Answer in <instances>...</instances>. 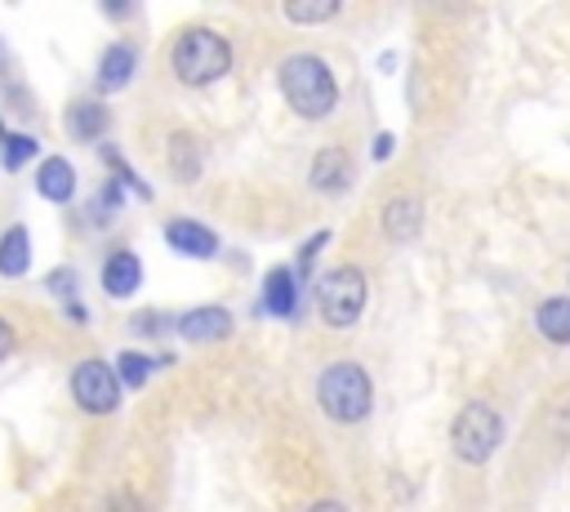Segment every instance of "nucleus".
Wrapping results in <instances>:
<instances>
[{"label": "nucleus", "instance_id": "15", "mask_svg": "<svg viewBox=\"0 0 570 512\" xmlns=\"http://www.w3.org/2000/svg\"><path fill=\"white\" fill-rule=\"evenodd\" d=\"M534 329L548 343H570V298H543L534 312Z\"/></svg>", "mask_w": 570, "mask_h": 512}, {"label": "nucleus", "instance_id": "17", "mask_svg": "<svg viewBox=\"0 0 570 512\" xmlns=\"http://www.w3.org/2000/svg\"><path fill=\"white\" fill-rule=\"evenodd\" d=\"M67 129H71L76 138L94 142V138L107 129V107H98V102H76V107L67 111Z\"/></svg>", "mask_w": 570, "mask_h": 512}, {"label": "nucleus", "instance_id": "9", "mask_svg": "<svg viewBox=\"0 0 570 512\" xmlns=\"http://www.w3.org/2000/svg\"><path fill=\"white\" fill-rule=\"evenodd\" d=\"M142 285V263L134 249H116L107 263H102V289L111 298H129L134 289Z\"/></svg>", "mask_w": 570, "mask_h": 512}, {"label": "nucleus", "instance_id": "25", "mask_svg": "<svg viewBox=\"0 0 570 512\" xmlns=\"http://www.w3.org/2000/svg\"><path fill=\"white\" fill-rule=\"evenodd\" d=\"M387 151H392V134H379V142H374V156H379V160H383V156H387Z\"/></svg>", "mask_w": 570, "mask_h": 512}, {"label": "nucleus", "instance_id": "23", "mask_svg": "<svg viewBox=\"0 0 570 512\" xmlns=\"http://www.w3.org/2000/svg\"><path fill=\"white\" fill-rule=\"evenodd\" d=\"M13 352V329H9V321H0V361Z\"/></svg>", "mask_w": 570, "mask_h": 512}, {"label": "nucleus", "instance_id": "16", "mask_svg": "<svg viewBox=\"0 0 570 512\" xmlns=\"http://www.w3.org/2000/svg\"><path fill=\"white\" fill-rule=\"evenodd\" d=\"M31 263V240H27V227H9L0 236V276H22Z\"/></svg>", "mask_w": 570, "mask_h": 512}, {"label": "nucleus", "instance_id": "13", "mask_svg": "<svg viewBox=\"0 0 570 512\" xmlns=\"http://www.w3.org/2000/svg\"><path fill=\"white\" fill-rule=\"evenodd\" d=\"M263 303L272 316H294V303H298V276L289 267H272L267 280H263Z\"/></svg>", "mask_w": 570, "mask_h": 512}, {"label": "nucleus", "instance_id": "10", "mask_svg": "<svg viewBox=\"0 0 570 512\" xmlns=\"http://www.w3.org/2000/svg\"><path fill=\"white\" fill-rule=\"evenodd\" d=\"M352 178V156L343 147H321L312 156V187L316 191H343Z\"/></svg>", "mask_w": 570, "mask_h": 512}, {"label": "nucleus", "instance_id": "14", "mask_svg": "<svg viewBox=\"0 0 570 512\" xmlns=\"http://www.w3.org/2000/svg\"><path fill=\"white\" fill-rule=\"evenodd\" d=\"M134 49L129 45H107V53H102V62H98V89H125L129 85V76H134Z\"/></svg>", "mask_w": 570, "mask_h": 512}, {"label": "nucleus", "instance_id": "4", "mask_svg": "<svg viewBox=\"0 0 570 512\" xmlns=\"http://www.w3.org/2000/svg\"><path fill=\"white\" fill-rule=\"evenodd\" d=\"M499 441H503V419H499V410L494 405H485V401H468L459 414H454V423H450V450L463 459V463H485L494 450H499Z\"/></svg>", "mask_w": 570, "mask_h": 512}, {"label": "nucleus", "instance_id": "21", "mask_svg": "<svg viewBox=\"0 0 570 512\" xmlns=\"http://www.w3.org/2000/svg\"><path fill=\"white\" fill-rule=\"evenodd\" d=\"M27 156H36V138H27V134H9V138H4V169H22Z\"/></svg>", "mask_w": 570, "mask_h": 512}, {"label": "nucleus", "instance_id": "6", "mask_svg": "<svg viewBox=\"0 0 570 512\" xmlns=\"http://www.w3.org/2000/svg\"><path fill=\"white\" fill-rule=\"evenodd\" d=\"M71 396L89 414H111L120 405V374L107 361H80L71 374Z\"/></svg>", "mask_w": 570, "mask_h": 512}, {"label": "nucleus", "instance_id": "26", "mask_svg": "<svg viewBox=\"0 0 570 512\" xmlns=\"http://www.w3.org/2000/svg\"><path fill=\"white\" fill-rule=\"evenodd\" d=\"M307 512H347V508H343V503H334V499H321V503H316V508H307Z\"/></svg>", "mask_w": 570, "mask_h": 512}, {"label": "nucleus", "instance_id": "27", "mask_svg": "<svg viewBox=\"0 0 570 512\" xmlns=\"http://www.w3.org/2000/svg\"><path fill=\"white\" fill-rule=\"evenodd\" d=\"M9 71V53H4V45H0V76Z\"/></svg>", "mask_w": 570, "mask_h": 512}, {"label": "nucleus", "instance_id": "2", "mask_svg": "<svg viewBox=\"0 0 570 512\" xmlns=\"http://www.w3.org/2000/svg\"><path fill=\"white\" fill-rule=\"evenodd\" d=\"M169 62H174V76L183 85H214L232 67V45L218 31H209V27H187L174 40Z\"/></svg>", "mask_w": 570, "mask_h": 512}, {"label": "nucleus", "instance_id": "12", "mask_svg": "<svg viewBox=\"0 0 570 512\" xmlns=\"http://www.w3.org/2000/svg\"><path fill=\"white\" fill-rule=\"evenodd\" d=\"M36 191H40L45 200H53V205L71 200V191H76V169H71V160L49 156V160L36 169Z\"/></svg>", "mask_w": 570, "mask_h": 512}, {"label": "nucleus", "instance_id": "22", "mask_svg": "<svg viewBox=\"0 0 570 512\" xmlns=\"http://www.w3.org/2000/svg\"><path fill=\"white\" fill-rule=\"evenodd\" d=\"M325 240H330V236H325V232H316V236L303 245V254H298V272H307V267H312V258H316V249H321Z\"/></svg>", "mask_w": 570, "mask_h": 512}, {"label": "nucleus", "instance_id": "7", "mask_svg": "<svg viewBox=\"0 0 570 512\" xmlns=\"http://www.w3.org/2000/svg\"><path fill=\"white\" fill-rule=\"evenodd\" d=\"M178 334L191 343H214L232 334V312L227 307H191L187 316H178Z\"/></svg>", "mask_w": 570, "mask_h": 512}, {"label": "nucleus", "instance_id": "18", "mask_svg": "<svg viewBox=\"0 0 570 512\" xmlns=\"http://www.w3.org/2000/svg\"><path fill=\"white\" fill-rule=\"evenodd\" d=\"M169 165H174V174H178L183 183H191V178L200 174V160H196L191 138H174V147H169Z\"/></svg>", "mask_w": 570, "mask_h": 512}, {"label": "nucleus", "instance_id": "8", "mask_svg": "<svg viewBox=\"0 0 570 512\" xmlns=\"http://www.w3.org/2000/svg\"><path fill=\"white\" fill-rule=\"evenodd\" d=\"M165 240H169L178 254H187V258H214V254H218V236H214L209 227L191 223V218H174V223L165 227Z\"/></svg>", "mask_w": 570, "mask_h": 512}, {"label": "nucleus", "instance_id": "19", "mask_svg": "<svg viewBox=\"0 0 570 512\" xmlns=\"http://www.w3.org/2000/svg\"><path fill=\"white\" fill-rule=\"evenodd\" d=\"M151 370H156V361H151V356H142V352H120V383L142 387V383L151 378Z\"/></svg>", "mask_w": 570, "mask_h": 512}, {"label": "nucleus", "instance_id": "5", "mask_svg": "<svg viewBox=\"0 0 570 512\" xmlns=\"http://www.w3.org/2000/svg\"><path fill=\"white\" fill-rule=\"evenodd\" d=\"M316 307H321V321L334 325V329L356 325V316L365 312V272L352 267V263L330 267L316 280Z\"/></svg>", "mask_w": 570, "mask_h": 512}, {"label": "nucleus", "instance_id": "20", "mask_svg": "<svg viewBox=\"0 0 570 512\" xmlns=\"http://www.w3.org/2000/svg\"><path fill=\"white\" fill-rule=\"evenodd\" d=\"M334 13H338L334 0H325V4H285V18H289V22H325V18H334Z\"/></svg>", "mask_w": 570, "mask_h": 512}, {"label": "nucleus", "instance_id": "1", "mask_svg": "<svg viewBox=\"0 0 570 512\" xmlns=\"http://www.w3.org/2000/svg\"><path fill=\"white\" fill-rule=\"evenodd\" d=\"M281 93L285 102L303 116V120H321L334 111L338 102V85H334V71L325 67V58L316 53H294L281 62Z\"/></svg>", "mask_w": 570, "mask_h": 512}, {"label": "nucleus", "instance_id": "24", "mask_svg": "<svg viewBox=\"0 0 570 512\" xmlns=\"http://www.w3.org/2000/svg\"><path fill=\"white\" fill-rule=\"evenodd\" d=\"M107 512H142V508H138V503H134V499H129V494H125V499H116V503H111V508H107Z\"/></svg>", "mask_w": 570, "mask_h": 512}, {"label": "nucleus", "instance_id": "3", "mask_svg": "<svg viewBox=\"0 0 570 512\" xmlns=\"http://www.w3.org/2000/svg\"><path fill=\"white\" fill-rule=\"evenodd\" d=\"M316 396H321L325 414L338 419V423H361V419L370 414V405H374L370 374H365L361 365H352V361L330 365V370L321 374V383H316Z\"/></svg>", "mask_w": 570, "mask_h": 512}, {"label": "nucleus", "instance_id": "11", "mask_svg": "<svg viewBox=\"0 0 570 512\" xmlns=\"http://www.w3.org/2000/svg\"><path fill=\"white\" fill-rule=\"evenodd\" d=\"M419 227H423V205L414 200V196H392L387 205H383V232L392 236V240H414L419 236Z\"/></svg>", "mask_w": 570, "mask_h": 512}]
</instances>
